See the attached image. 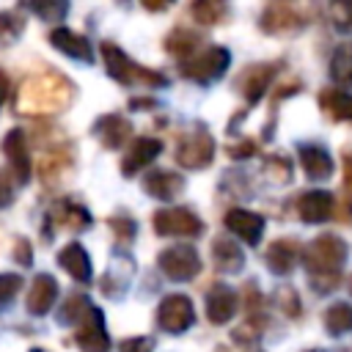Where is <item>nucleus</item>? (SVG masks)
<instances>
[{
    "instance_id": "nucleus-1",
    "label": "nucleus",
    "mask_w": 352,
    "mask_h": 352,
    "mask_svg": "<svg viewBox=\"0 0 352 352\" xmlns=\"http://www.w3.org/2000/svg\"><path fill=\"white\" fill-rule=\"evenodd\" d=\"M74 85L60 72H38L25 80L16 96V113H60L72 104Z\"/></svg>"
},
{
    "instance_id": "nucleus-2",
    "label": "nucleus",
    "mask_w": 352,
    "mask_h": 352,
    "mask_svg": "<svg viewBox=\"0 0 352 352\" xmlns=\"http://www.w3.org/2000/svg\"><path fill=\"white\" fill-rule=\"evenodd\" d=\"M102 58H104V66H107V74L113 80H118L121 85H143V88H162L168 80L165 74L160 72H151V69H143L138 63L129 60V55L124 50H118L116 44L104 41L102 44Z\"/></svg>"
},
{
    "instance_id": "nucleus-3",
    "label": "nucleus",
    "mask_w": 352,
    "mask_h": 352,
    "mask_svg": "<svg viewBox=\"0 0 352 352\" xmlns=\"http://www.w3.org/2000/svg\"><path fill=\"white\" fill-rule=\"evenodd\" d=\"M346 242L341 236H333V234H322L316 236L308 248H305V267H308V275L311 278H319V275H341V267L346 261Z\"/></svg>"
},
{
    "instance_id": "nucleus-4",
    "label": "nucleus",
    "mask_w": 352,
    "mask_h": 352,
    "mask_svg": "<svg viewBox=\"0 0 352 352\" xmlns=\"http://www.w3.org/2000/svg\"><path fill=\"white\" fill-rule=\"evenodd\" d=\"M231 63V52L226 47H206L201 52H192L184 63H182V74L187 80H195L201 85H209L214 80H220L226 74Z\"/></svg>"
},
{
    "instance_id": "nucleus-5",
    "label": "nucleus",
    "mask_w": 352,
    "mask_h": 352,
    "mask_svg": "<svg viewBox=\"0 0 352 352\" xmlns=\"http://www.w3.org/2000/svg\"><path fill=\"white\" fill-rule=\"evenodd\" d=\"M214 160V140L206 129H195V132H187L182 140H179V148H176V162L187 170H201L206 168L209 162Z\"/></svg>"
},
{
    "instance_id": "nucleus-6",
    "label": "nucleus",
    "mask_w": 352,
    "mask_h": 352,
    "mask_svg": "<svg viewBox=\"0 0 352 352\" xmlns=\"http://www.w3.org/2000/svg\"><path fill=\"white\" fill-rule=\"evenodd\" d=\"M154 231L160 236H198L204 231V223L192 209L170 206L154 212Z\"/></svg>"
},
{
    "instance_id": "nucleus-7",
    "label": "nucleus",
    "mask_w": 352,
    "mask_h": 352,
    "mask_svg": "<svg viewBox=\"0 0 352 352\" xmlns=\"http://www.w3.org/2000/svg\"><path fill=\"white\" fill-rule=\"evenodd\" d=\"M160 270L170 278V280H190L201 272V258H198V250L190 248V245H173V248H165L157 258Z\"/></svg>"
},
{
    "instance_id": "nucleus-8",
    "label": "nucleus",
    "mask_w": 352,
    "mask_h": 352,
    "mask_svg": "<svg viewBox=\"0 0 352 352\" xmlns=\"http://www.w3.org/2000/svg\"><path fill=\"white\" fill-rule=\"evenodd\" d=\"M195 319V311H192V302L190 297L184 294H168L162 297L160 308H157V324L165 330V333H184Z\"/></svg>"
},
{
    "instance_id": "nucleus-9",
    "label": "nucleus",
    "mask_w": 352,
    "mask_h": 352,
    "mask_svg": "<svg viewBox=\"0 0 352 352\" xmlns=\"http://www.w3.org/2000/svg\"><path fill=\"white\" fill-rule=\"evenodd\" d=\"M74 341L80 349L85 352H107L110 346V338L104 333V319H102V311L99 308H88L85 316L77 322V333H74Z\"/></svg>"
},
{
    "instance_id": "nucleus-10",
    "label": "nucleus",
    "mask_w": 352,
    "mask_h": 352,
    "mask_svg": "<svg viewBox=\"0 0 352 352\" xmlns=\"http://www.w3.org/2000/svg\"><path fill=\"white\" fill-rule=\"evenodd\" d=\"M275 72H278L275 63H258V66H248V69L236 77V88H239V94L245 96L248 104H256V102L264 96V91L270 88Z\"/></svg>"
},
{
    "instance_id": "nucleus-11",
    "label": "nucleus",
    "mask_w": 352,
    "mask_h": 352,
    "mask_svg": "<svg viewBox=\"0 0 352 352\" xmlns=\"http://www.w3.org/2000/svg\"><path fill=\"white\" fill-rule=\"evenodd\" d=\"M3 151L14 168V176L19 184H25L30 179V170H33V160H30V148H28V138L22 129H11L6 138H3Z\"/></svg>"
},
{
    "instance_id": "nucleus-12",
    "label": "nucleus",
    "mask_w": 352,
    "mask_h": 352,
    "mask_svg": "<svg viewBox=\"0 0 352 352\" xmlns=\"http://www.w3.org/2000/svg\"><path fill=\"white\" fill-rule=\"evenodd\" d=\"M162 151V143L157 138H138L132 140V146L126 148L124 160H121V170L124 176H135L138 170H143L148 162H154Z\"/></svg>"
},
{
    "instance_id": "nucleus-13",
    "label": "nucleus",
    "mask_w": 352,
    "mask_h": 352,
    "mask_svg": "<svg viewBox=\"0 0 352 352\" xmlns=\"http://www.w3.org/2000/svg\"><path fill=\"white\" fill-rule=\"evenodd\" d=\"M226 228L231 234H236L242 242L258 245V239L264 234V217L256 212H248V209H231L226 214Z\"/></svg>"
},
{
    "instance_id": "nucleus-14",
    "label": "nucleus",
    "mask_w": 352,
    "mask_h": 352,
    "mask_svg": "<svg viewBox=\"0 0 352 352\" xmlns=\"http://www.w3.org/2000/svg\"><path fill=\"white\" fill-rule=\"evenodd\" d=\"M236 311V292L226 283H214L206 294V319L212 324H226Z\"/></svg>"
},
{
    "instance_id": "nucleus-15",
    "label": "nucleus",
    "mask_w": 352,
    "mask_h": 352,
    "mask_svg": "<svg viewBox=\"0 0 352 352\" xmlns=\"http://www.w3.org/2000/svg\"><path fill=\"white\" fill-rule=\"evenodd\" d=\"M297 214L302 223H324L333 214V195L327 190H308L297 198Z\"/></svg>"
},
{
    "instance_id": "nucleus-16",
    "label": "nucleus",
    "mask_w": 352,
    "mask_h": 352,
    "mask_svg": "<svg viewBox=\"0 0 352 352\" xmlns=\"http://www.w3.org/2000/svg\"><path fill=\"white\" fill-rule=\"evenodd\" d=\"M50 41L55 50H60L63 55L74 58V60H82V63H94V47L88 44L85 36L69 30V28H55L50 33Z\"/></svg>"
},
{
    "instance_id": "nucleus-17",
    "label": "nucleus",
    "mask_w": 352,
    "mask_h": 352,
    "mask_svg": "<svg viewBox=\"0 0 352 352\" xmlns=\"http://www.w3.org/2000/svg\"><path fill=\"white\" fill-rule=\"evenodd\" d=\"M69 168H72V146H55V148H47V151L36 160V170H38V176H41L44 184L58 182Z\"/></svg>"
},
{
    "instance_id": "nucleus-18",
    "label": "nucleus",
    "mask_w": 352,
    "mask_h": 352,
    "mask_svg": "<svg viewBox=\"0 0 352 352\" xmlns=\"http://www.w3.org/2000/svg\"><path fill=\"white\" fill-rule=\"evenodd\" d=\"M143 190L157 201H173L184 190V176L173 170H151L143 176Z\"/></svg>"
},
{
    "instance_id": "nucleus-19",
    "label": "nucleus",
    "mask_w": 352,
    "mask_h": 352,
    "mask_svg": "<svg viewBox=\"0 0 352 352\" xmlns=\"http://www.w3.org/2000/svg\"><path fill=\"white\" fill-rule=\"evenodd\" d=\"M55 297H58V280L47 272L36 275L33 283H30V292H28V311L33 316H44L52 305H55Z\"/></svg>"
},
{
    "instance_id": "nucleus-20",
    "label": "nucleus",
    "mask_w": 352,
    "mask_h": 352,
    "mask_svg": "<svg viewBox=\"0 0 352 352\" xmlns=\"http://www.w3.org/2000/svg\"><path fill=\"white\" fill-rule=\"evenodd\" d=\"M94 132H96V138L102 140V146L104 148H121V143L129 138V132H132V124L121 116V113H107V116H102L96 124H94Z\"/></svg>"
},
{
    "instance_id": "nucleus-21",
    "label": "nucleus",
    "mask_w": 352,
    "mask_h": 352,
    "mask_svg": "<svg viewBox=\"0 0 352 352\" xmlns=\"http://www.w3.org/2000/svg\"><path fill=\"white\" fill-rule=\"evenodd\" d=\"M300 28V14L286 6V3H270L267 11L261 14V30L264 33H286V30H294Z\"/></svg>"
},
{
    "instance_id": "nucleus-22",
    "label": "nucleus",
    "mask_w": 352,
    "mask_h": 352,
    "mask_svg": "<svg viewBox=\"0 0 352 352\" xmlns=\"http://www.w3.org/2000/svg\"><path fill=\"white\" fill-rule=\"evenodd\" d=\"M300 258V245L294 239H275L267 248V267L275 275H289Z\"/></svg>"
},
{
    "instance_id": "nucleus-23",
    "label": "nucleus",
    "mask_w": 352,
    "mask_h": 352,
    "mask_svg": "<svg viewBox=\"0 0 352 352\" xmlns=\"http://www.w3.org/2000/svg\"><path fill=\"white\" fill-rule=\"evenodd\" d=\"M297 154H300V165L308 179H330L333 176V160L322 146L308 143V146H300Z\"/></svg>"
},
{
    "instance_id": "nucleus-24",
    "label": "nucleus",
    "mask_w": 352,
    "mask_h": 352,
    "mask_svg": "<svg viewBox=\"0 0 352 352\" xmlns=\"http://www.w3.org/2000/svg\"><path fill=\"white\" fill-rule=\"evenodd\" d=\"M58 264H60L74 280H80V283H88V280H91V258H88V253H85L82 245L69 242V245L58 253Z\"/></svg>"
},
{
    "instance_id": "nucleus-25",
    "label": "nucleus",
    "mask_w": 352,
    "mask_h": 352,
    "mask_svg": "<svg viewBox=\"0 0 352 352\" xmlns=\"http://www.w3.org/2000/svg\"><path fill=\"white\" fill-rule=\"evenodd\" d=\"M212 261L220 272H239L245 264V256L236 242H231L228 236H217L212 242Z\"/></svg>"
},
{
    "instance_id": "nucleus-26",
    "label": "nucleus",
    "mask_w": 352,
    "mask_h": 352,
    "mask_svg": "<svg viewBox=\"0 0 352 352\" xmlns=\"http://www.w3.org/2000/svg\"><path fill=\"white\" fill-rule=\"evenodd\" d=\"M52 223L55 226H63L69 231H85L91 226V214L80 204H74V201H60L52 209Z\"/></svg>"
},
{
    "instance_id": "nucleus-27",
    "label": "nucleus",
    "mask_w": 352,
    "mask_h": 352,
    "mask_svg": "<svg viewBox=\"0 0 352 352\" xmlns=\"http://www.w3.org/2000/svg\"><path fill=\"white\" fill-rule=\"evenodd\" d=\"M319 104L333 121H352V94L349 91H341V88L324 91L319 96Z\"/></svg>"
},
{
    "instance_id": "nucleus-28",
    "label": "nucleus",
    "mask_w": 352,
    "mask_h": 352,
    "mask_svg": "<svg viewBox=\"0 0 352 352\" xmlns=\"http://www.w3.org/2000/svg\"><path fill=\"white\" fill-rule=\"evenodd\" d=\"M228 0H192L190 14L201 25H220L228 19Z\"/></svg>"
},
{
    "instance_id": "nucleus-29",
    "label": "nucleus",
    "mask_w": 352,
    "mask_h": 352,
    "mask_svg": "<svg viewBox=\"0 0 352 352\" xmlns=\"http://www.w3.org/2000/svg\"><path fill=\"white\" fill-rule=\"evenodd\" d=\"M324 330L330 336H344L352 330V305L349 302H333L324 311Z\"/></svg>"
},
{
    "instance_id": "nucleus-30",
    "label": "nucleus",
    "mask_w": 352,
    "mask_h": 352,
    "mask_svg": "<svg viewBox=\"0 0 352 352\" xmlns=\"http://www.w3.org/2000/svg\"><path fill=\"white\" fill-rule=\"evenodd\" d=\"M330 77L341 88H352V47L341 44L330 58Z\"/></svg>"
},
{
    "instance_id": "nucleus-31",
    "label": "nucleus",
    "mask_w": 352,
    "mask_h": 352,
    "mask_svg": "<svg viewBox=\"0 0 352 352\" xmlns=\"http://www.w3.org/2000/svg\"><path fill=\"white\" fill-rule=\"evenodd\" d=\"M25 8H30L44 22H63L69 11V0H22Z\"/></svg>"
},
{
    "instance_id": "nucleus-32",
    "label": "nucleus",
    "mask_w": 352,
    "mask_h": 352,
    "mask_svg": "<svg viewBox=\"0 0 352 352\" xmlns=\"http://www.w3.org/2000/svg\"><path fill=\"white\" fill-rule=\"evenodd\" d=\"M198 44H201V36H198V33H190V30H184V28L173 30V33L168 36V41H165L168 52H173V55H187V58L195 52Z\"/></svg>"
},
{
    "instance_id": "nucleus-33",
    "label": "nucleus",
    "mask_w": 352,
    "mask_h": 352,
    "mask_svg": "<svg viewBox=\"0 0 352 352\" xmlns=\"http://www.w3.org/2000/svg\"><path fill=\"white\" fill-rule=\"evenodd\" d=\"M25 30L22 16H16L14 11H0V47L14 44Z\"/></svg>"
},
{
    "instance_id": "nucleus-34",
    "label": "nucleus",
    "mask_w": 352,
    "mask_h": 352,
    "mask_svg": "<svg viewBox=\"0 0 352 352\" xmlns=\"http://www.w3.org/2000/svg\"><path fill=\"white\" fill-rule=\"evenodd\" d=\"M88 308H91V302H88L82 294H69L66 305L60 308V322H63V324H77V322L85 316Z\"/></svg>"
},
{
    "instance_id": "nucleus-35",
    "label": "nucleus",
    "mask_w": 352,
    "mask_h": 352,
    "mask_svg": "<svg viewBox=\"0 0 352 352\" xmlns=\"http://www.w3.org/2000/svg\"><path fill=\"white\" fill-rule=\"evenodd\" d=\"M264 173H267L272 182L283 184V182L292 179V160H286V157H280V154H272V157H267V162H264Z\"/></svg>"
},
{
    "instance_id": "nucleus-36",
    "label": "nucleus",
    "mask_w": 352,
    "mask_h": 352,
    "mask_svg": "<svg viewBox=\"0 0 352 352\" xmlns=\"http://www.w3.org/2000/svg\"><path fill=\"white\" fill-rule=\"evenodd\" d=\"M330 16L336 28L352 30V0H330Z\"/></svg>"
},
{
    "instance_id": "nucleus-37",
    "label": "nucleus",
    "mask_w": 352,
    "mask_h": 352,
    "mask_svg": "<svg viewBox=\"0 0 352 352\" xmlns=\"http://www.w3.org/2000/svg\"><path fill=\"white\" fill-rule=\"evenodd\" d=\"M110 228H113V234H116V239L118 242H132L135 239V231H138V226H135V220H129L126 214H116V217H110Z\"/></svg>"
},
{
    "instance_id": "nucleus-38",
    "label": "nucleus",
    "mask_w": 352,
    "mask_h": 352,
    "mask_svg": "<svg viewBox=\"0 0 352 352\" xmlns=\"http://www.w3.org/2000/svg\"><path fill=\"white\" fill-rule=\"evenodd\" d=\"M22 289V278L19 275H11V272H0V308H6L14 294Z\"/></svg>"
},
{
    "instance_id": "nucleus-39",
    "label": "nucleus",
    "mask_w": 352,
    "mask_h": 352,
    "mask_svg": "<svg viewBox=\"0 0 352 352\" xmlns=\"http://www.w3.org/2000/svg\"><path fill=\"white\" fill-rule=\"evenodd\" d=\"M278 305L283 308V314L286 316H297L300 314V300H297V292L292 289V286H283V289H278Z\"/></svg>"
},
{
    "instance_id": "nucleus-40",
    "label": "nucleus",
    "mask_w": 352,
    "mask_h": 352,
    "mask_svg": "<svg viewBox=\"0 0 352 352\" xmlns=\"http://www.w3.org/2000/svg\"><path fill=\"white\" fill-rule=\"evenodd\" d=\"M11 256L16 258V264L30 267V264H33V248H30V242H28L25 236H16V239H14V248H11Z\"/></svg>"
},
{
    "instance_id": "nucleus-41",
    "label": "nucleus",
    "mask_w": 352,
    "mask_h": 352,
    "mask_svg": "<svg viewBox=\"0 0 352 352\" xmlns=\"http://www.w3.org/2000/svg\"><path fill=\"white\" fill-rule=\"evenodd\" d=\"M352 214V157H344V217Z\"/></svg>"
},
{
    "instance_id": "nucleus-42",
    "label": "nucleus",
    "mask_w": 352,
    "mask_h": 352,
    "mask_svg": "<svg viewBox=\"0 0 352 352\" xmlns=\"http://www.w3.org/2000/svg\"><path fill=\"white\" fill-rule=\"evenodd\" d=\"M14 204V184L8 179V173L0 170V209L3 206H11Z\"/></svg>"
},
{
    "instance_id": "nucleus-43",
    "label": "nucleus",
    "mask_w": 352,
    "mask_h": 352,
    "mask_svg": "<svg viewBox=\"0 0 352 352\" xmlns=\"http://www.w3.org/2000/svg\"><path fill=\"white\" fill-rule=\"evenodd\" d=\"M118 352H151V341L148 338H126V341H121Z\"/></svg>"
},
{
    "instance_id": "nucleus-44",
    "label": "nucleus",
    "mask_w": 352,
    "mask_h": 352,
    "mask_svg": "<svg viewBox=\"0 0 352 352\" xmlns=\"http://www.w3.org/2000/svg\"><path fill=\"white\" fill-rule=\"evenodd\" d=\"M253 151H256V143H253V140H242V143H236V146H228V157H234V160L250 157Z\"/></svg>"
},
{
    "instance_id": "nucleus-45",
    "label": "nucleus",
    "mask_w": 352,
    "mask_h": 352,
    "mask_svg": "<svg viewBox=\"0 0 352 352\" xmlns=\"http://www.w3.org/2000/svg\"><path fill=\"white\" fill-rule=\"evenodd\" d=\"M245 305H248V314H253V308L261 305V294L256 283H245Z\"/></svg>"
},
{
    "instance_id": "nucleus-46",
    "label": "nucleus",
    "mask_w": 352,
    "mask_h": 352,
    "mask_svg": "<svg viewBox=\"0 0 352 352\" xmlns=\"http://www.w3.org/2000/svg\"><path fill=\"white\" fill-rule=\"evenodd\" d=\"M170 3H173V0H140V6H143L146 11H165Z\"/></svg>"
},
{
    "instance_id": "nucleus-47",
    "label": "nucleus",
    "mask_w": 352,
    "mask_h": 352,
    "mask_svg": "<svg viewBox=\"0 0 352 352\" xmlns=\"http://www.w3.org/2000/svg\"><path fill=\"white\" fill-rule=\"evenodd\" d=\"M6 96H8V77L0 72V104L6 102Z\"/></svg>"
},
{
    "instance_id": "nucleus-48",
    "label": "nucleus",
    "mask_w": 352,
    "mask_h": 352,
    "mask_svg": "<svg viewBox=\"0 0 352 352\" xmlns=\"http://www.w3.org/2000/svg\"><path fill=\"white\" fill-rule=\"evenodd\" d=\"M30 352H44V349H38V346H36V349H30Z\"/></svg>"
},
{
    "instance_id": "nucleus-49",
    "label": "nucleus",
    "mask_w": 352,
    "mask_h": 352,
    "mask_svg": "<svg viewBox=\"0 0 352 352\" xmlns=\"http://www.w3.org/2000/svg\"><path fill=\"white\" fill-rule=\"evenodd\" d=\"M311 352H322V349H311Z\"/></svg>"
}]
</instances>
